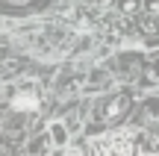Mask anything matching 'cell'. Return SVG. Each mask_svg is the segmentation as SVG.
<instances>
[{
  "label": "cell",
  "instance_id": "obj_1",
  "mask_svg": "<svg viewBox=\"0 0 159 156\" xmlns=\"http://www.w3.org/2000/svg\"><path fill=\"white\" fill-rule=\"evenodd\" d=\"M39 106V91L35 88H24V91H18L15 97H12V109H21V112H30Z\"/></svg>",
  "mask_w": 159,
  "mask_h": 156
},
{
  "label": "cell",
  "instance_id": "obj_2",
  "mask_svg": "<svg viewBox=\"0 0 159 156\" xmlns=\"http://www.w3.org/2000/svg\"><path fill=\"white\" fill-rule=\"evenodd\" d=\"M106 156H133V145L127 139H118V141H112V147L106 150Z\"/></svg>",
  "mask_w": 159,
  "mask_h": 156
},
{
  "label": "cell",
  "instance_id": "obj_3",
  "mask_svg": "<svg viewBox=\"0 0 159 156\" xmlns=\"http://www.w3.org/2000/svg\"><path fill=\"white\" fill-rule=\"evenodd\" d=\"M124 109H127V97H115L112 103H109V109H106V118H115V115H121Z\"/></svg>",
  "mask_w": 159,
  "mask_h": 156
},
{
  "label": "cell",
  "instance_id": "obj_4",
  "mask_svg": "<svg viewBox=\"0 0 159 156\" xmlns=\"http://www.w3.org/2000/svg\"><path fill=\"white\" fill-rule=\"evenodd\" d=\"M50 136H53V141H56V145H65V141H68L65 124H53V127H50Z\"/></svg>",
  "mask_w": 159,
  "mask_h": 156
},
{
  "label": "cell",
  "instance_id": "obj_5",
  "mask_svg": "<svg viewBox=\"0 0 159 156\" xmlns=\"http://www.w3.org/2000/svg\"><path fill=\"white\" fill-rule=\"evenodd\" d=\"M83 156H97V153H94V147H91V150H89V153H83Z\"/></svg>",
  "mask_w": 159,
  "mask_h": 156
}]
</instances>
